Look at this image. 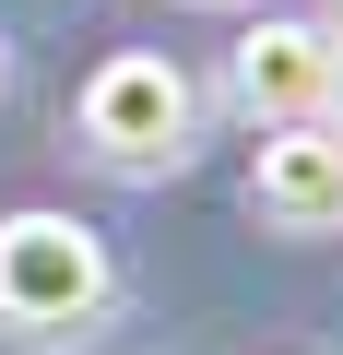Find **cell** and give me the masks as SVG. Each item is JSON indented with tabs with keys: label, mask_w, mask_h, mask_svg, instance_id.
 I'll return each mask as SVG.
<instances>
[{
	"label": "cell",
	"mask_w": 343,
	"mask_h": 355,
	"mask_svg": "<svg viewBox=\"0 0 343 355\" xmlns=\"http://www.w3.org/2000/svg\"><path fill=\"white\" fill-rule=\"evenodd\" d=\"M249 214L272 237H343V119H272L249 142Z\"/></svg>",
	"instance_id": "obj_4"
},
{
	"label": "cell",
	"mask_w": 343,
	"mask_h": 355,
	"mask_svg": "<svg viewBox=\"0 0 343 355\" xmlns=\"http://www.w3.org/2000/svg\"><path fill=\"white\" fill-rule=\"evenodd\" d=\"M107 237L60 202H24V214H0V331H24V343H60L107 308Z\"/></svg>",
	"instance_id": "obj_2"
},
{
	"label": "cell",
	"mask_w": 343,
	"mask_h": 355,
	"mask_svg": "<svg viewBox=\"0 0 343 355\" xmlns=\"http://www.w3.org/2000/svg\"><path fill=\"white\" fill-rule=\"evenodd\" d=\"M71 130H83V154H95V166H118V178H166V166H190L202 95H190V71L166 60V48H118V60H95V71H83Z\"/></svg>",
	"instance_id": "obj_1"
},
{
	"label": "cell",
	"mask_w": 343,
	"mask_h": 355,
	"mask_svg": "<svg viewBox=\"0 0 343 355\" xmlns=\"http://www.w3.org/2000/svg\"><path fill=\"white\" fill-rule=\"evenodd\" d=\"M331 119H343V95H331Z\"/></svg>",
	"instance_id": "obj_5"
},
{
	"label": "cell",
	"mask_w": 343,
	"mask_h": 355,
	"mask_svg": "<svg viewBox=\"0 0 343 355\" xmlns=\"http://www.w3.org/2000/svg\"><path fill=\"white\" fill-rule=\"evenodd\" d=\"M225 95H237L249 130H272V119H331V95H343V48H331V24H308V12L249 24V36L225 48Z\"/></svg>",
	"instance_id": "obj_3"
}]
</instances>
